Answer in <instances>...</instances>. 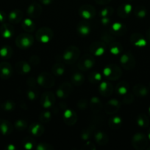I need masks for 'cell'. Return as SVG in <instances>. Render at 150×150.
<instances>
[{"label":"cell","mask_w":150,"mask_h":150,"mask_svg":"<svg viewBox=\"0 0 150 150\" xmlns=\"http://www.w3.org/2000/svg\"><path fill=\"white\" fill-rule=\"evenodd\" d=\"M12 74V67L9 63H0V78L3 79H8Z\"/></svg>","instance_id":"6da1fadb"},{"label":"cell","mask_w":150,"mask_h":150,"mask_svg":"<svg viewBox=\"0 0 150 150\" xmlns=\"http://www.w3.org/2000/svg\"><path fill=\"white\" fill-rule=\"evenodd\" d=\"M16 42L18 46L21 47V48L29 47L32 43V38L29 35L25 37V35H21L20 36L18 37Z\"/></svg>","instance_id":"7a4b0ae2"},{"label":"cell","mask_w":150,"mask_h":150,"mask_svg":"<svg viewBox=\"0 0 150 150\" xmlns=\"http://www.w3.org/2000/svg\"><path fill=\"white\" fill-rule=\"evenodd\" d=\"M133 141L135 142V145H138L140 149H143L146 147L147 144V139L145 136L141 133H138L133 137Z\"/></svg>","instance_id":"3957f363"},{"label":"cell","mask_w":150,"mask_h":150,"mask_svg":"<svg viewBox=\"0 0 150 150\" xmlns=\"http://www.w3.org/2000/svg\"><path fill=\"white\" fill-rule=\"evenodd\" d=\"M0 32H1V35L4 38H10L13 35V33L11 26L9 24H7V23H4V24H3L1 26Z\"/></svg>","instance_id":"277c9868"},{"label":"cell","mask_w":150,"mask_h":150,"mask_svg":"<svg viewBox=\"0 0 150 150\" xmlns=\"http://www.w3.org/2000/svg\"><path fill=\"white\" fill-rule=\"evenodd\" d=\"M92 11H94V8L92 7H91L90 5H84L80 8L81 15H82V17L87 19L91 18L92 16H94L92 15V13H91Z\"/></svg>","instance_id":"5b68a950"},{"label":"cell","mask_w":150,"mask_h":150,"mask_svg":"<svg viewBox=\"0 0 150 150\" xmlns=\"http://www.w3.org/2000/svg\"><path fill=\"white\" fill-rule=\"evenodd\" d=\"M11 131V125L7 120H0V133L7 135Z\"/></svg>","instance_id":"8992f818"},{"label":"cell","mask_w":150,"mask_h":150,"mask_svg":"<svg viewBox=\"0 0 150 150\" xmlns=\"http://www.w3.org/2000/svg\"><path fill=\"white\" fill-rule=\"evenodd\" d=\"M22 16V13L20 10H16L12 11L11 13L9 14L8 18L10 22L12 23H17L21 20V18Z\"/></svg>","instance_id":"52a82bcc"},{"label":"cell","mask_w":150,"mask_h":150,"mask_svg":"<svg viewBox=\"0 0 150 150\" xmlns=\"http://www.w3.org/2000/svg\"><path fill=\"white\" fill-rule=\"evenodd\" d=\"M11 48L9 46H4L0 49V56L2 58H9L11 56Z\"/></svg>","instance_id":"ba28073f"},{"label":"cell","mask_w":150,"mask_h":150,"mask_svg":"<svg viewBox=\"0 0 150 150\" xmlns=\"http://www.w3.org/2000/svg\"><path fill=\"white\" fill-rule=\"evenodd\" d=\"M133 91L135 92V94L140 95V96H144V95H146L148 93L146 88H145L143 86H136L135 89H133Z\"/></svg>","instance_id":"9c48e42d"},{"label":"cell","mask_w":150,"mask_h":150,"mask_svg":"<svg viewBox=\"0 0 150 150\" xmlns=\"http://www.w3.org/2000/svg\"><path fill=\"white\" fill-rule=\"evenodd\" d=\"M138 125L141 126V127H146L148 126L149 120H148V119H147V117L143 114V115H140L139 117H138Z\"/></svg>","instance_id":"30bf717a"},{"label":"cell","mask_w":150,"mask_h":150,"mask_svg":"<svg viewBox=\"0 0 150 150\" xmlns=\"http://www.w3.org/2000/svg\"><path fill=\"white\" fill-rule=\"evenodd\" d=\"M2 107L5 111H11L14 108V104L11 101H6L4 103H3Z\"/></svg>","instance_id":"8fae6325"},{"label":"cell","mask_w":150,"mask_h":150,"mask_svg":"<svg viewBox=\"0 0 150 150\" xmlns=\"http://www.w3.org/2000/svg\"><path fill=\"white\" fill-rule=\"evenodd\" d=\"M78 29L82 35H88L90 32L89 27L87 26H81L78 28Z\"/></svg>","instance_id":"7c38bea8"},{"label":"cell","mask_w":150,"mask_h":150,"mask_svg":"<svg viewBox=\"0 0 150 150\" xmlns=\"http://www.w3.org/2000/svg\"><path fill=\"white\" fill-rule=\"evenodd\" d=\"M74 57V54L71 51H66L63 55V59L65 60H70Z\"/></svg>","instance_id":"4fadbf2b"},{"label":"cell","mask_w":150,"mask_h":150,"mask_svg":"<svg viewBox=\"0 0 150 150\" xmlns=\"http://www.w3.org/2000/svg\"><path fill=\"white\" fill-rule=\"evenodd\" d=\"M16 127L17 129H19V130H21V129L24 128L25 124L24 122V121H22V120H18L16 122Z\"/></svg>","instance_id":"5bb4252c"},{"label":"cell","mask_w":150,"mask_h":150,"mask_svg":"<svg viewBox=\"0 0 150 150\" xmlns=\"http://www.w3.org/2000/svg\"><path fill=\"white\" fill-rule=\"evenodd\" d=\"M146 12L145 9L144 8L139 9V10H138V11H137V16H138V17L143 18L146 16Z\"/></svg>","instance_id":"9a60e30c"},{"label":"cell","mask_w":150,"mask_h":150,"mask_svg":"<svg viewBox=\"0 0 150 150\" xmlns=\"http://www.w3.org/2000/svg\"><path fill=\"white\" fill-rule=\"evenodd\" d=\"M146 44V42L144 40V39L143 38L138 39V41L135 42V45H138V46H144V45H145Z\"/></svg>","instance_id":"2e32d148"},{"label":"cell","mask_w":150,"mask_h":150,"mask_svg":"<svg viewBox=\"0 0 150 150\" xmlns=\"http://www.w3.org/2000/svg\"><path fill=\"white\" fill-rule=\"evenodd\" d=\"M84 64H85V67H87L88 69H89L92 67L93 64H94V62H93L91 59H88L85 60V62H84Z\"/></svg>","instance_id":"e0dca14e"},{"label":"cell","mask_w":150,"mask_h":150,"mask_svg":"<svg viewBox=\"0 0 150 150\" xmlns=\"http://www.w3.org/2000/svg\"><path fill=\"white\" fill-rule=\"evenodd\" d=\"M21 70H22V72H23V73H28V72L30 70V67H29V65L28 64H26V63H24V64L22 65Z\"/></svg>","instance_id":"ac0fdd59"},{"label":"cell","mask_w":150,"mask_h":150,"mask_svg":"<svg viewBox=\"0 0 150 150\" xmlns=\"http://www.w3.org/2000/svg\"><path fill=\"white\" fill-rule=\"evenodd\" d=\"M49 40H50L49 37L47 35H45V34H44V35H43L40 38V40L43 42H47Z\"/></svg>","instance_id":"d6986e66"},{"label":"cell","mask_w":150,"mask_h":150,"mask_svg":"<svg viewBox=\"0 0 150 150\" xmlns=\"http://www.w3.org/2000/svg\"><path fill=\"white\" fill-rule=\"evenodd\" d=\"M131 10H132V6H131L130 4H125V5L124 6L123 10L124 11V13H126V14H128V13L131 11Z\"/></svg>","instance_id":"ffe728a7"},{"label":"cell","mask_w":150,"mask_h":150,"mask_svg":"<svg viewBox=\"0 0 150 150\" xmlns=\"http://www.w3.org/2000/svg\"><path fill=\"white\" fill-rule=\"evenodd\" d=\"M33 25V23H32V21L30 19H25L24 21V26H26L27 27H30Z\"/></svg>","instance_id":"44dd1931"},{"label":"cell","mask_w":150,"mask_h":150,"mask_svg":"<svg viewBox=\"0 0 150 150\" xmlns=\"http://www.w3.org/2000/svg\"><path fill=\"white\" fill-rule=\"evenodd\" d=\"M129 61V56L128 55H123L121 58V62L122 64H126V63L128 62Z\"/></svg>","instance_id":"7402d4cb"},{"label":"cell","mask_w":150,"mask_h":150,"mask_svg":"<svg viewBox=\"0 0 150 150\" xmlns=\"http://www.w3.org/2000/svg\"><path fill=\"white\" fill-rule=\"evenodd\" d=\"M73 79L74 81H81V80H82V76L79 73H76V75H74Z\"/></svg>","instance_id":"603a6c76"},{"label":"cell","mask_w":150,"mask_h":150,"mask_svg":"<svg viewBox=\"0 0 150 150\" xmlns=\"http://www.w3.org/2000/svg\"><path fill=\"white\" fill-rule=\"evenodd\" d=\"M121 27H122V25L120 24V23H114V24L113 25V29L115 31L119 30V29H120Z\"/></svg>","instance_id":"cb8c5ba5"},{"label":"cell","mask_w":150,"mask_h":150,"mask_svg":"<svg viewBox=\"0 0 150 150\" xmlns=\"http://www.w3.org/2000/svg\"><path fill=\"white\" fill-rule=\"evenodd\" d=\"M74 114H72V112L70 111V110H67V111H66L64 114L65 118H71V117Z\"/></svg>","instance_id":"d4e9b609"},{"label":"cell","mask_w":150,"mask_h":150,"mask_svg":"<svg viewBox=\"0 0 150 150\" xmlns=\"http://www.w3.org/2000/svg\"><path fill=\"white\" fill-rule=\"evenodd\" d=\"M107 86H108V84H107L106 82H104V83H102L100 85V89H101V91H102V92H104V91H106V89H107Z\"/></svg>","instance_id":"484cf974"},{"label":"cell","mask_w":150,"mask_h":150,"mask_svg":"<svg viewBox=\"0 0 150 150\" xmlns=\"http://www.w3.org/2000/svg\"><path fill=\"white\" fill-rule=\"evenodd\" d=\"M41 127V126H40V125H37L36 126H35V127H34L33 128H32V133H33V134L37 135V134H38V130H39V128Z\"/></svg>","instance_id":"4316f807"},{"label":"cell","mask_w":150,"mask_h":150,"mask_svg":"<svg viewBox=\"0 0 150 150\" xmlns=\"http://www.w3.org/2000/svg\"><path fill=\"white\" fill-rule=\"evenodd\" d=\"M104 53V49L102 48H96V50L95 51V54L97 56L101 55V54Z\"/></svg>","instance_id":"83f0119b"},{"label":"cell","mask_w":150,"mask_h":150,"mask_svg":"<svg viewBox=\"0 0 150 150\" xmlns=\"http://www.w3.org/2000/svg\"><path fill=\"white\" fill-rule=\"evenodd\" d=\"M51 105V102H50V101L49 100L48 97H46V100H45V102H44V106L45 107V108H48V107H49Z\"/></svg>","instance_id":"f1b7e54d"},{"label":"cell","mask_w":150,"mask_h":150,"mask_svg":"<svg viewBox=\"0 0 150 150\" xmlns=\"http://www.w3.org/2000/svg\"><path fill=\"white\" fill-rule=\"evenodd\" d=\"M119 92L120 94H125L126 93V88L124 86H121L119 89Z\"/></svg>","instance_id":"f546056e"},{"label":"cell","mask_w":150,"mask_h":150,"mask_svg":"<svg viewBox=\"0 0 150 150\" xmlns=\"http://www.w3.org/2000/svg\"><path fill=\"white\" fill-rule=\"evenodd\" d=\"M112 121H113V122L114 123V124H119V123H121V120L119 117H114Z\"/></svg>","instance_id":"4dcf8cb0"},{"label":"cell","mask_w":150,"mask_h":150,"mask_svg":"<svg viewBox=\"0 0 150 150\" xmlns=\"http://www.w3.org/2000/svg\"><path fill=\"white\" fill-rule=\"evenodd\" d=\"M110 52L113 53V54H117L119 53V48H116V47H114V48H112L111 49H110Z\"/></svg>","instance_id":"1f68e13d"},{"label":"cell","mask_w":150,"mask_h":150,"mask_svg":"<svg viewBox=\"0 0 150 150\" xmlns=\"http://www.w3.org/2000/svg\"><path fill=\"white\" fill-rule=\"evenodd\" d=\"M110 1V0H96V1L97 3H99V4H107V3H108Z\"/></svg>","instance_id":"d6a6232c"},{"label":"cell","mask_w":150,"mask_h":150,"mask_svg":"<svg viewBox=\"0 0 150 150\" xmlns=\"http://www.w3.org/2000/svg\"><path fill=\"white\" fill-rule=\"evenodd\" d=\"M63 72H64V69H63V67H59L58 69H57V75H62Z\"/></svg>","instance_id":"836d02e7"},{"label":"cell","mask_w":150,"mask_h":150,"mask_svg":"<svg viewBox=\"0 0 150 150\" xmlns=\"http://www.w3.org/2000/svg\"><path fill=\"white\" fill-rule=\"evenodd\" d=\"M5 19V16L2 12H0V22H3Z\"/></svg>","instance_id":"e575fe53"},{"label":"cell","mask_w":150,"mask_h":150,"mask_svg":"<svg viewBox=\"0 0 150 150\" xmlns=\"http://www.w3.org/2000/svg\"><path fill=\"white\" fill-rule=\"evenodd\" d=\"M107 13H108V10H107V8L104 9V10L101 11V16H102L103 17H105V16L107 15Z\"/></svg>","instance_id":"d590c367"},{"label":"cell","mask_w":150,"mask_h":150,"mask_svg":"<svg viewBox=\"0 0 150 150\" xmlns=\"http://www.w3.org/2000/svg\"><path fill=\"white\" fill-rule=\"evenodd\" d=\"M28 95H29V97L30 99H34V98H35V94H34V92H31V91L29 92Z\"/></svg>","instance_id":"8d00e7d4"},{"label":"cell","mask_w":150,"mask_h":150,"mask_svg":"<svg viewBox=\"0 0 150 150\" xmlns=\"http://www.w3.org/2000/svg\"><path fill=\"white\" fill-rule=\"evenodd\" d=\"M44 4H49L52 1V0H41Z\"/></svg>","instance_id":"74e56055"},{"label":"cell","mask_w":150,"mask_h":150,"mask_svg":"<svg viewBox=\"0 0 150 150\" xmlns=\"http://www.w3.org/2000/svg\"><path fill=\"white\" fill-rule=\"evenodd\" d=\"M32 144H30V143H27V144H25V148H26V149H31V148H32Z\"/></svg>","instance_id":"f35d334b"},{"label":"cell","mask_w":150,"mask_h":150,"mask_svg":"<svg viewBox=\"0 0 150 150\" xmlns=\"http://www.w3.org/2000/svg\"><path fill=\"white\" fill-rule=\"evenodd\" d=\"M95 79L96 80H99V81L101 79V76H100L99 73H96V74L95 75Z\"/></svg>","instance_id":"ab89813d"},{"label":"cell","mask_w":150,"mask_h":150,"mask_svg":"<svg viewBox=\"0 0 150 150\" xmlns=\"http://www.w3.org/2000/svg\"><path fill=\"white\" fill-rule=\"evenodd\" d=\"M108 22H109V19H107V18H103L102 19V23H104V24L107 23Z\"/></svg>","instance_id":"60d3db41"},{"label":"cell","mask_w":150,"mask_h":150,"mask_svg":"<svg viewBox=\"0 0 150 150\" xmlns=\"http://www.w3.org/2000/svg\"><path fill=\"white\" fill-rule=\"evenodd\" d=\"M15 149V147H14V146H13V145H9V146H8V149L13 150V149Z\"/></svg>","instance_id":"b9f144b4"},{"label":"cell","mask_w":150,"mask_h":150,"mask_svg":"<svg viewBox=\"0 0 150 150\" xmlns=\"http://www.w3.org/2000/svg\"><path fill=\"white\" fill-rule=\"evenodd\" d=\"M149 139H150V129H149Z\"/></svg>","instance_id":"7bdbcfd3"},{"label":"cell","mask_w":150,"mask_h":150,"mask_svg":"<svg viewBox=\"0 0 150 150\" xmlns=\"http://www.w3.org/2000/svg\"><path fill=\"white\" fill-rule=\"evenodd\" d=\"M149 113H150V108H149Z\"/></svg>","instance_id":"ee69618b"}]
</instances>
